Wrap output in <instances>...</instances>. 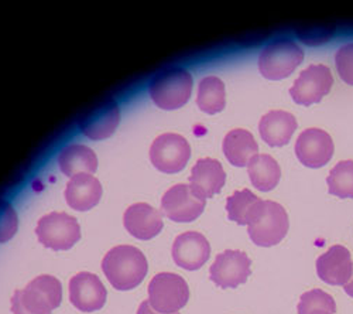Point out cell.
Instances as JSON below:
<instances>
[{
	"label": "cell",
	"mask_w": 353,
	"mask_h": 314,
	"mask_svg": "<svg viewBox=\"0 0 353 314\" xmlns=\"http://www.w3.org/2000/svg\"><path fill=\"white\" fill-rule=\"evenodd\" d=\"M102 197V186L97 177L88 173L71 177L65 188L67 204L75 211L94 208Z\"/></svg>",
	"instance_id": "d6986e66"
},
{
	"label": "cell",
	"mask_w": 353,
	"mask_h": 314,
	"mask_svg": "<svg viewBox=\"0 0 353 314\" xmlns=\"http://www.w3.org/2000/svg\"><path fill=\"white\" fill-rule=\"evenodd\" d=\"M63 302V286L51 275L34 277L12 296L13 314H51Z\"/></svg>",
	"instance_id": "7a4b0ae2"
},
{
	"label": "cell",
	"mask_w": 353,
	"mask_h": 314,
	"mask_svg": "<svg viewBox=\"0 0 353 314\" xmlns=\"http://www.w3.org/2000/svg\"><path fill=\"white\" fill-rule=\"evenodd\" d=\"M296 155L310 168L325 166L334 155L332 137L322 129H305L296 141Z\"/></svg>",
	"instance_id": "7c38bea8"
},
{
	"label": "cell",
	"mask_w": 353,
	"mask_h": 314,
	"mask_svg": "<svg viewBox=\"0 0 353 314\" xmlns=\"http://www.w3.org/2000/svg\"><path fill=\"white\" fill-rule=\"evenodd\" d=\"M198 108L210 115L221 112L226 105L225 84L218 77H205L198 85Z\"/></svg>",
	"instance_id": "cb8c5ba5"
},
{
	"label": "cell",
	"mask_w": 353,
	"mask_h": 314,
	"mask_svg": "<svg viewBox=\"0 0 353 314\" xmlns=\"http://www.w3.org/2000/svg\"><path fill=\"white\" fill-rule=\"evenodd\" d=\"M316 273L331 286H345L353 273L350 252L342 245L331 246L316 259Z\"/></svg>",
	"instance_id": "2e32d148"
},
{
	"label": "cell",
	"mask_w": 353,
	"mask_h": 314,
	"mask_svg": "<svg viewBox=\"0 0 353 314\" xmlns=\"http://www.w3.org/2000/svg\"><path fill=\"white\" fill-rule=\"evenodd\" d=\"M121 122V109L116 101L108 98L99 102L79 121L81 132L92 140H102L113 135Z\"/></svg>",
	"instance_id": "4fadbf2b"
},
{
	"label": "cell",
	"mask_w": 353,
	"mask_h": 314,
	"mask_svg": "<svg viewBox=\"0 0 353 314\" xmlns=\"http://www.w3.org/2000/svg\"><path fill=\"white\" fill-rule=\"evenodd\" d=\"M207 202L196 197L188 184H175L161 198V214L172 222H192L205 208Z\"/></svg>",
	"instance_id": "30bf717a"
},
{
	"label": "cell",
	"mask_w": 353,
	"mask_h": 314,
	"mask_svg": "<svg viewBox=\"0 0 353 314\" xmlns=\"http://www.w3.org/2000/svg\"><path fill=\"white\" fill-rule=\"evenodd\" d=\"M330 194L339 198H353V160L339 161L327 179Z\"/></svg>",
	"instance_id": "484cf974"
},
{
	"label": "cell",
	"mask_w": 353,
	"mask_h": 314,
	"mask_svg": "<svg viewBox=\"0 0 353 314\" xmlns=\"http://www.w3.org/2000/svg\"><path fill=\"white\" fill-rule=\"evenodd\" d=\"M36 234L46 248L67 251L81 239V226L75 217L65 213H51L40 218Z\"/></svg>",
	"instance_id": "52a82bcc"
},
{
	"label": "cell",
	"mask_w": 353,
	"mask_h": 314,
	"mask_svg": "<svg viewBox=\"0 0 353 314\" xmlns=\"http://www.w3.org/2000/svg\"><path fill=\"white\" fill-rule=\"evenodd\" d=\"M123 225L132 237L149 241L161 233L164 226L163 214L149 204L137 203L125 211Z\"/></svg>",
	"instance_id": "e0dca14e"
},
{
	"label": "cell",
	"mask_w": 353,
	"mask_h": 314,
	"mask_svg": "<svg viewBox=\"0 0 353 314\" xmlns=\"http://www.w3.org/2000/svg\"><path fill=\"white\" fill-rule=\"evenodd\" d=\"M102 271L116 291L137 288L149 271L144 253L130 245L112 248L102 259Z\"/></svg>",
	"instance_id": "6da1fadb"
},
{
	"label": "cell",
	"mask_w": 353,
	"mask_h": 314,
	"mask_svg": "<svg viewBox=\"0 0 353 314\" xmlns=\"http://www.w3.org/2000/svg\"><path fill=\"white\" fill-rule=\"evenodd\" d=\"M335 64L341 79L353 85V44H346L338 50Z\"/></svg>",
	"instance_id": "f546056e"
},
{
	"label": "cell",
	"mask_w": 353,
	"mask_h": 314,
	"mask_svg": "<svg viewBox=\"0 0 353 314\" xmlns=\"http://www.w3.org/2000/svg\"><path fill=\"white\" fill-rule=\"evenodd\" d=\"M248 173L253 187L264 193L272 191L281 177L279 163L269 155H256L248 164Z\"/></svg>",
	"instance_id": "603a6c76"
},
{
	"label": "cell",
	"mask_w": 353,
	"mask_h": 314,
	"mask_svg": "<svg viewBox=\"0 0 353 314\" xmlns=\"http://www.w3.org/2000/svg\"><path fill=\"white\" fill-rule=\"evenodd\" d=\"M58 166L68 177L82 173H95L98 168V157L92 149L85 145L72 144L65 146L58 156Z\"/></svg>",
	"instance_id": "44dd1931"
},
{
	"label": "cell",
	"mask_w": 353,
	"mask_h": 314,
	"mask_svg": "<svg viewBox=\"0 0 353 314\" xmlns=\"http://www.w3.org/2000/svg\"><path fill=\"white\" fill-rule=\"evenodd\" d=\"M345 292H346V295H349L350 297H353V276H352L350 280L345 284Z\"/></svg>",
	"instance_id": "1f68e13d"
},
{
	"label": "cell",
	"mask_w": 353,
	"mask_h": 314,
	"mask_svg": "<svg viewBox=\"0 0 353 314\" xmlns=\"http://www.w3.org/2000/svg\"><path fill=\"white\" fill-rule=\"evenodd\" d=\"M288 226V214L283 206L260 199L248 221V234L257 246L270 248L285 238Z\"/></svg>",
	"instance_id": "3957f363"
},
{
	"label": "cell",
	"mask_w": 353,
	"mask_h": 314,
	"mask_svg": "<svg viewBox=\"0 0 353 314\" xmlns=\"http://www.w3.org/2000/svg\"><path fill=\"white\" fill-rule=\"evenodd\" d=\"M226 181V175L222 164L215 159H199L191 170L190 187L192 193L205 199L214 197L222 190Z\"/></svg>",
	"instance_id": "ac0fdd59"
},
{
	"label": "cell",
	"mask_w": 353,
	"mask_h": 314,
	"mask_svg": "<svg viewBox=\"0 0 353 314\" xmlns=\"http://www.w3.org/2000/svg\"><path fill=\"white\" fill-rule=\"evenodd\" d=\"M147 292H149V304L160 314L179 313L190 299L187 282L180 275L170 272L156 275Z\"/></svg>",
	"instance_id": "8992f818"
},
{
	"label": "cell",
	"mask_w": 353,
	"mask_h": 314,
	"mask_svg": "<svg viewBox=\"0 0 353 314\" xmlns=\"http://www.w3.org/2000/svg\"><path fill=\"white\" fill-rule=\"evenodd\" d=\"M191 157L187 139L176 133H164L156 137L150 148V160L163 173H179Z\"/></svg>",
	"instance_id": "ba28073f"
},
{
	"label": "cell",
	"mask_w": 353,
	"mask_h": 314,
	"mask_svg": "<svg viewBox=\"0 0 353 314\" xmlns=\"http://www.w3.org/2000/svg\"><path fill=\"white\" fill-rule=\"evenodd\" d=\"M223 155L232 166L243 167L257 155L259 145L246 129H233L223 139Z\"/></svg>",
	"instance_id": "7402d4cb"
},
{
	"label": "cell",
	"mask_w": 353,
	"mask_h": 314,
	"mask_svg": "<svg viewBox=\"0 0 353 314\" xmlns=\"http://www.w3.org/2000/svg\"><path fill=\"white\" fill-rule=\"evenodd\" d=\"M250 259L243 251H225L219 253L210 269L211 280L222 289H234L250 276Z\"/></svg>",
	"instance_id": "8fae6325"
},
{
	"label": "cell",
	"mask_w": 353,
	"mask_h": 314,
	"mask_svg": "<svg viewBox=\"0 0 353 314\" xmlns=\"http://www.w3.org/2000/svg\"><path fill=\"white\" fill-rule=\"evenodd\" d=\"M137 314H160V313H157V311H154V310L152 308V306L149 304V300H144V302L139 306ZM175 314H180V313H175Z\"/></svg>",
	"instance_id": "4dcf8cb0"
},
{
	"label": "cell",
	"mask_w": 353,
	"mask_h": 314,
	"mask_svg": "<svg viewBox=\"0 0 353 314\" xmlns=\"http://www.w3.org/2000/svg\"><path fill=\"white\" fill-rule=\"evenodd\" d=\"M149 92L159 108L164 110L179 109L191 98L192 77L180 67L167 68L152 79Z\"/></svg>",
	"instance_id": "277c9868"
},
{
	"label": "cell",
	"mask_w": 353,
	"mask_h": 314,
	"mask_svg": "<svg viewBox=\"0 0 353 314\" xmlns=\"http://www.w3.org/2000/svg\"><path fill=\"white\" fill-rule=\"evenodd\" d=\"M297 308L299 314H335L336 303L327 292L314 289L301 296Z\"/></svg>",
	"instance_id": "4316f807"
},
{
	"label": "cell",
	"mask_w": 353,
	"mask_h": 314,
	"mask_svg": "<svg viewBox=\"0 0 353 314\" xmlns=\"http://www.w3.org/2000/svg\"><path fill=\"white\" fill-rule=\"evenodd\" d=\"M171 253L175 265L185 271H196L210 259L211 245L202 234L188 231L175 238Z\"/></svg>",
	"instance_id": "5bb4252c"
},
{
	"label": "cell",
	"mask_w": 353,
	"mask_h": 314,
	"mask_svg": "<svg viewBox=\"0 0 353 314\" xmlns=\"http://www.w3.org/2000/svg\"><path fill=\"white\" fill-rule=\"evenodd\" d=\"M304 60V51L297 43L280 39L263 48L259 57L260 74L272 81L290 77Z\"/></svg>",
	"instance_id": "5b68a950"
},
{
	"label": "cell",
	"mask_w": 353,
	"mask_h": 314,
	"mask_svg": "<svg viewBox=\"0 0 353 314\" xmlns=\"http://www.w3.org/2000/svg\"><path fill=\"white\" fill-rule=\"evenodd\" d=\"M334 77L331 70L323 64H312L305 68L290 90L292 101L299 105H312L322 101L331 92Z\"/></svg>",
	"instance_id": "9c48e42d"
},
{
	"label": "cell",
	"mask_w": 353,
	"mask_h": 314,
	"mask_svg": "<svg viewBox=\"0 0 353 314\" xmlns=\"http://www.w3.org/2000/svg\"><path fill=\"white\" fill-rule=\"evenodd\" d=\"M19 228V218L14 208L5 202L0 199V244L10 241Z\"/></svg>",
	"instance_id": "83f0119b"
},
{
	"label": "cell",
	"mask_w": 353,
	"mask_h": 314,
	"mask_svg": "<svg viewBox=\"0 0 353 314\" xmlns=\"http://www.w3.org/2000/svg\"><path fill=\"white\" fill-rule=\"evenodd\" d=\"M297 129V121L285 110H270L259 124L261 139L272 148L287 145Z\"/></svg>",
	"instance_id": "ffe728a7"
},
{
	"label": "cell",
	"mask_w": 353,
	"mask_h": 314,
	"mask_svg": "<svg viewBox=\"0 0 353 314\" xmlns=\"http://www.w3.org/2000/svg\"><path fill=\"white\" fill-rule=\"evenodd\" d=\"M106 296L103 283L94 273L81 272L70 280V300L83 313L101 310L105 306Z\"/></svg>",
	"instance_id": "9a60e30c"
},
{
	"label": "cell",
	"mask_w": 353,
	"mask_h": 314,
	"mask_svg": "<svg viewBox=\"0 0 353 314\" xmlns=\"http://www.w3.org/2000/svg\"><path fill=\"white\" fill-rule=\"evenodd\" d=\"M335 28L332 26H315L307 28H297L296 33L301 41L308 46H318L327 43L334 36Z\"/></svg>",
	"instance_id": "f1b7e54d"
},
{
	"label": "cell",
	"mask_w": 353,
	"mask_h": 314,
	"mask_svg": "<svg viewBox=\"0 0 353 314\" xmlns=\"http://www.w3.org/2000/svg\"><path fill=\"white\" fill-rule=\"evenodd\" d=\"M260 202V198L249 190L234 191L232 197L226 199L228 218L239 225H248V221Z\"/></svg>",
	"instance_id": "d4e9b609"
}]
</instances>
